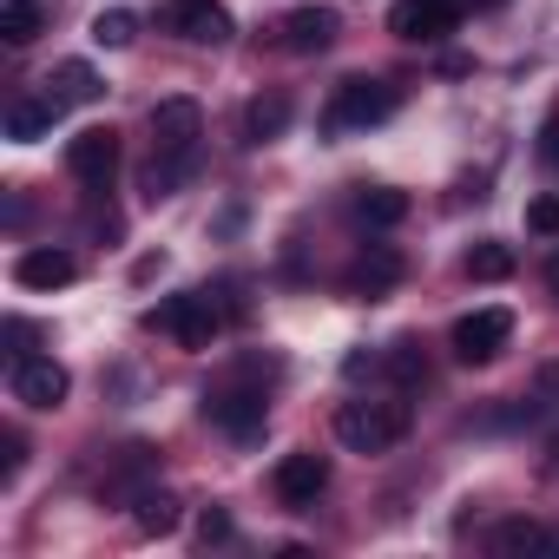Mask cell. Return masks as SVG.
<instances>
[{
	"label": "cell",
	"instance_id": "4fadbf2b",
	"mask_svg": "<svg viewBox=\"0 0 559 559\" xmlns=\"http://www.w3.org/2000/svg\"><path fill=\"white\" fill-rule=\"evenodd\" d=\"M276 34H284L290 53H330L336 34H343V21H336V8H290Z\"/></svg>",
	"mask_w": 559,
	"mask_h": 559
},
{
	"label": "cell",
	"instance_id": "603a6c76",
	"mask_svg": "<svg viewBox=\"0 0 559 559\" xmlns=\"http://www.w3.org/2000/svg\"><path fill=\"white\" fill-rule=\"evenodd\" d=\"M139 526H145V533H171V526H178V500H171L165 487H145V493H139Z\"/></svg>",
	"mask_w": 559,
	"mask_h": 559
},
{
	"label": "cell",
	"instance_id": "ffe728a7",
	"mask_svg": "<svg viewBox=\"0 0 559 559\" xmlns=\"http://www.w3.org/2000/svg\"><path fill=\"white\" fill-rule=\"evenodd\" d=\"M467 276H474V284H507V276H513V250H507L500 237L474 243V250H467Z\"/></svg>",
	"mask_w": 559,
	"mask_h": 559
},
{
	"label": "cell",
	"instance_id": "4316f807",
	"mask_svg": "<svg viewBox=\"0 0 559 559\" xmlns=\"http://www.w3.org/2000/svg\"><path fill=\"white\" fill-rule=\"evenodd\" d=\"M389 369H395V382H415V376H421V349H415V343H395Z\"/></svg>",
	"mask_w": 559,
	"mask_h": 559
},
{
	"label": "cell",
	"instance_id": "d4e9b609",
	"mask_svg": "<svg viewBox=\"0 0 559 559\" xmlns=\"http://www.w3.org/2000/svg\"><path fill=\"white\" fill-rule=\"evenodd\" d=\"M526 230L559 237V198H533V204H526Z\"/></svg>",
	"mask_w": 559,
	"mask_h": 559
},
{
	"label": "cell",
	"instance_id": "30bf717a",
	"mask_svg": "<svg viewBox=\"0 0 559 559\" xmlns=\"http://www.w3.org/2000/svg\"><path fill=\"white\" fill-rule=\"evenodd\" d=\"M330 487V461L323 454H310V448H297V454H284L276 461V474H270V493L284 500V507H317V493Z\"/></svg>",
	"mask_w": 559,
	"mask_h": 559
},
{
	"label": "cell",
	"instance_id": "7c38bea8",
	"mask_svg": "<svg viewBox=\"0 0 559 559\" xmlns=\"http://www.w3.org/2000/svg\"><path fill=\"white\" fill-rule=\"evenodd\" d=\"M402 284V257L389 250V243H369L349 270H343V290L349 297H362V304H376V297H389Z\"/></svg>",
	"mask_w": 559,
	"mask_h": 559
},
{
	"label": "cell",
	"instance_id": "d6986e66",
	"mask_svg": "<svg viewBox=\"0 0 559 559\" xmlns=\"http://www.w3.org/2000/svg\"><path fill=\"white\" fill-rule=\"evenodd\" d=\"M546 546H559V533H546L539 520H507V526H493V552H546Z\"/></svg>",
	"mask_w": 559,
	"mask_h": 559
},
{
	"label": "cell",
	"instance_id": "7402d4cb",
	"mask_svg": "<svg viewBox=\"0 0 559 559\" xmlns=\"http://www.w3.org/2000/svg\"><path fill=\"white\" fill-rule=\"evenodd\" d=\"M93 40H99V47H112V53H119V47H132V40H139V14H132V8H106V14L93 21Z\"/></svg>",
	"mask_w": 559,
	"mask_h": 559
},
{
	"label": "cell",
	"instance_id": "8992f818",
	"mask_svg": "<svg viewBox=\"0 0 559 559\" xmlns=\"http://www.w3.org/2000/svg\"><path fill=\"white\" fill-rule=\"evenodd\" d=\"M204 421H211V428H224L230 441H250V435H263L270 402H263V389H257V382H230V389L204 395Z\"/></svg>",
	"mask_w": 559,
	"mask_h": 559
},
{
	"label": "cell",
	"instance_id": "e0dca14e",
	"mask_svg": "<svg viewBox=\"0 0 559 559\" xmlns=\"http://www.w3.org/2000/svg\"><path fill=\"white\" fill-rule=\"evenodd\" d=\"M47 34V8L40 0H0V40L8 47H34Z\"/></svg>",
	"mask_w": 559,
	"mask_h": 559
},
{
	"label": "cell",
	"instance_id": "ac0fdd59",
	"mask_svg": "<svg viewBox=\"0 0 559 559\" xmlns=\"http://www.w3.org/2000/svg\"><path fill=\"white\" fill-rule=\"evenodd\" d=\"M53 86H60V93H53L60 106H93V99L106 93V80H99V73L86 67V60H67V67L53 73Z\"/></svg>",
	"mask_w": 559,
	"mask_h": 559
},
{
	"label": "cell",
	"instance_id": "8fae6325",
	"mask_svg": "<svg viewBox=\"0 0 559 559\" xmlns=\"http://www.w3.org/2000/svg\"><path fill=\"white\" fill-rule=\"evenodd\" d=\"M8 389H14V402H27V408H60L67 389H73V376H67L53 356H21V362L8 369Z\"/></svg>",
	"mask_w": 559,
	"mask_h": 559
},
{
	"label": "cell",
	"instance_id": "9c48e42d",
	"mask_svg": "<svg viewBox=\"0 0 559 559\" xmlns=\"http://www.w3.org/2000/svg\"><path fill=\"white\" fill-rule=\"evenodd\" d=\"M165 34H178L191 47H224L237 27H230V14L217 0H165Z\"/></svg>",
	"mask_w": 559,
	"mask_h": 559
},
{
	"label": "cell",
	"instance_id": "9a60e30c",
	"mask_svg": "<svg viewBox=\"0 0 559 559\" xmlns=\"http://www.w3.org/2000/svg\"><path fill=\"white\" fill-rule=\"evenodd\" d=\"M290 126V93H257L243 106V145H270V139H284Z\"/></svg>",
	"mask_w": 559,
	"mask_h": 559
},
{
	"label": "cell",
	"instance_id": "2e32d148",
	"mask_svg": "<svg viewBox=\"0 0 559 559\" xmlns=\"http://www.w3.org/2000/svg\"><path fill=\"white\" fill-rule=\"evenodd\" d=\"M60 112H67V106H60L53 93H47V99H14V106H8V139H14V145H34V139L53 132Z\"/></svg>",
	"mask_w": 559,
	"mask_h": 559
},
{
	"label": "cell",
	"instance_id": "f546056e",
	"mask_svg": "<svg viewBox=\"0 0 559 559\" xmlns=\"http://www.w3.org/2000/svg\"><path fill=\"white\" fill-rule=\"evenodd\" d=\"M539 474H546V480H559V435L546 441V461H539Z\"/></svg>",
	"mask_w": 559,
	"mask_h": 559
},
{
	"label": "cell",
	"instance_id": "5bb4252c",
	"mask_svg": "<svg viewBox=\"0 0 559 559\" xmlns=\"http://www.w3.org/2000/svg\"><path fill=\"white\" fill-rule=\"evenodd\" d=\"M80 276V263H73V250H21V263H14V284L21 290H67Z\"/></svg>",
	"mask_w": 559,
	"mask_h": 559
},
{
	"label": "cell",
	"instance_id": "83f0119b",
	"mask_svg": "<svg viewBox=\"0 0 559 559\" xmlns=\"http://www.w3.org/2000/svg\"><path fill=\"white\" fill-rule=\"evenodd\" d=\"M27 343H34V323H21V317H8V362H21V356H34Z\"/></svg>",
	"mask_w": 559,
	"mask_h": 559
},
{
	"label": "cell",
	"instance_id": "3957f363",
	"mask_svg": "<svg viewBox=\"0 0 559 559\" xmlns=\"http://www.w3.org/2000/svg\"><path fill=\"white\" fill-rule=\"evenodd\" d=\"M145 323H152V330H165L178 349H211V343H217V330H224V317H217L211 290H185V297L158 304Z\"/></svg>",
	"mask_w": 559,
	"mask_h": 559
},
{
	"label": "cell",
	"instance_id": "484cf974",
	"mask_svg": "<svg viewBox=\"0 0 559 559\" xmlns=\"http://www.w3.org/2000/svg\"><path fill=\"white\" fill-rule=\"evenodd\" d=\"M198 539H204V546H224V539H230V513L204 507V513H198Z\"/></svg>",
	"mask_w": 559,
	"mask_h": 559
},
{
	"label": "cell",
	"instance_id": "cb8c5ba5",
	"mask_svg": "<svg viewBox=\"0 0 559 559\" xmlns=\"http://www.w3.org/2000/svg\"><path fill=\"white\" fill-rule=\"evenodd\" d=\"M21 467H27V435L8 428V435H0V480H14Z\"/></svg>",
	"mask_w": 559,
	"mask_h": 559
},
{
	"label": "cell",
	"instance_id": "44dd1931",
	"mask_svg": "<svg viewBox=\"0 0 559 559\" xmlns=\"http://www.w3.org/2000/svg\"><path fill=\"white\" fill-rule=\"evenodd\" d=\"M356 217L362 224H402L408 217V198L389 191V185H369V191H356Z\"/></svg>",
	"mask_w": 559,
	"mask_h": 559
},
{
	"label": "cell",
	"instance_id": "277c9868",
	"mask_svg": "<svg viewBox=\"0 0 559 559\" xmlns=\"http://www.w3.org/2000/svg\"><path fill=\"white\" fill-rule=\"evenodd\" d=\"M507 343H513V310H500V304L467 310V317L448 330V349H454V362H467V369H487Z\"/></svg>",
	"mask_w": 559,
	"mask_h": 559
},
{
	"label": "cell",
	"instance_id": "7a4b0ae2",
	"mask_svg": "<svg viewBox=\"0 0 559 559\" xmlns=\"http://www.w3.org/2000/svg\"><path fill=\"white\" fill-rule=\"evenodd\" d=\"M408 435V402H343L336 408V441L349 454H389Z\"/></svg>",
	"mask_w": 559,
	"mask_h": 559
},
{
	"label": "cell",
	"instance_id": "5b68a950",
	"mask_svg": "<svg viewBox=\"0 0 559 559\" xmlns=\"http://www.w3.org/2000/svg\"><path fill=\"white\" fill-rule=\"evenodd\" d=\"M395 119V86L389 80H343L330 99V132H369Z\"/></svg>",
	"mask_w": 559,
	"mask_h": 559
},
{
	"label": "cell",
	"instance_id": "f1b7e54d",
	"mask_svg": "<svg viewBox=\"0 0 559 559\" xmlns=\"http://www.w3.org/2000/svg\"><path fill=\"white\" fill-rule=\"evenodd\" d=\"M539 165H552V171H559V112L539 126Z\"/></svg>",
	"mask_w": 559,
	"mask_h": 559
},
{
	"label": "cell",
	"instance_id": "52a82bcc",
	"mask_svg": "<svg viewBox=\"0 0 559 559\" xmlns=\"http://www.w3.org/2000/svg\"><path fill=\"white\" fill-rule=\"evenodd\" d=\"M67 171L86 185V191H106L119 178V132L112 126H86L67 139Z\"/></svg>",
	"mask_w": 559,
	"mask_h": 559
},
{
	"label": "cell",
	"instance_id": "ba28073f",
	"mask_svg": "<svg viewBox=\"0 0 559 559\" xmlns=\"http://www.w3.org/2000/svg\"><path fill=\"white\" fill-rule=\"evenodd\" d=\"M454 21H461L454 0H395L389 34H395V40H415V47H435V40L454 34Z\"/></svg>",
	"mask_w": 559,
	"mask_h": 559
},
{
	"label": "cell",
	"instance_id": "4dcf8cb0",
	"mask_svg": "<svg viewBox=\"0 0 559 559\" xmlns=\"http://www.w3.org/2000/svg\"><path fill=\"white\" fill-rule=\"evenodd\" d=\"M546 290H552V297H559V250H552V257H546Z\"/></svg>",
	"mask_w": 559,
	"mask_h": 559
},
{
	"label": "cell",
	"instance_id": "6da1fadb",
	"mask_svg": "<svg viewBox=\"0 0 559 559\" xmlns=\"http://www.w3.org/2000/svg\"><path fill=\"white\" fill-rule=\"evenodd\" d=\"M198 139H204L198 99H158V106H152V178H145L152 198H171V191L191 178Z\"/></svg>",
	"mask_w": 559,
	"mask_h": 559
}]
</instances>
